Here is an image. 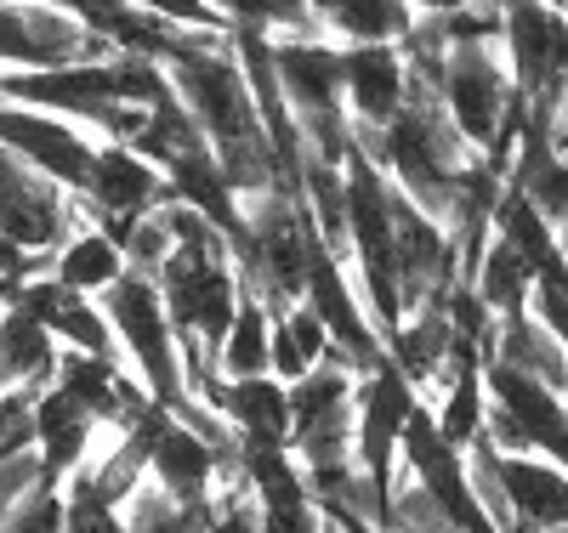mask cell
I'll return each instance as SVG.
<instances>
[{
  "label": "cell",
  "mask_w": 568,
  "mask_h": 533,
  "mask_svg": "<svg viewBox=\"0 0 568 533\" xmlns=\"http://www.w3.org/2000/svg\"><path fill=\"white\" fill-rule=\"evenodd\" d=\"M211 7L245 29H278V34H318V18H313V0H211Z\"/></svg>",
  "instance_id": "30"
},
{
  "label": "cell",
  "mask_w": 568,
  "mask_h": 533,
  "mask_svg": "<svg viewBox=\"0 0 568 533\" xmlns=\"http://www.w3.org/2000/svg\"><path fill=\"white\" fill-rule=\"evenodd\" d=\"M329 347V329L318 324L313 307H296V312H278L273 335H267V369H278L284 380H302Z\"/></svg>",
  "instance_id": "28"
},
{
  "label": "cell",
  "mask_w": 568,
  "mask_h": 533,
  "mask_svg": "<svg viewBox=\"0 0 568 533\" xmlns=\"http://www.w3.org/2000/svg\"><path fill=\"white\" fill-rule=\"evenodd\" d=\"M313 18H318V29H336L347 45L353 40H398L415 23L409 0H313Z\"/></svg>",
  "instance_id": "25"
},
{
  "label": "cell",
  "mask_w": 568,
  "mask_h": 533,
  "mask_svg": "<svg viewBox=\"0 0 568 533\" xmlns=\"http://www.w3.org/2000/svg\"><path fill=\"white\" fill-rule=\"evenodd\" d=\"M29 267H34V256H29V250H18L12 238L0 233V278H7V273H29Z\"/></svg>",
  "instance_id": "37"
},
{
  "label": "cell",
  "mask_w": 568,
  "mask_h": 533,
  "mask_svg": "<svg viewBox=\"0 0 568 533\" xmlns=\"http://www.w3.org/2000/svg\"><path fill=\"white\" fill-rule=\"evenodd\" d=\"M273 74H278V91L296 114V131L302 142L342 165L347 148H353V125H347V109H342V45H329L324 34H278L273 40Z\"/></svg>",
  "instance_id": "3"
},
{
  "label": "cell",
  "mask_w": 568,
  "mask_h": 533,
  "mask_svg": "<svg viewBox=\"0 0 568 533\" xmlns=\"http://www.w3.org/2000/svg\"><path fill=\"white\" fill-rule=\"evenodd\" d=\"M438 103L449 114V125L460 131V142L471 148H495V136L506 125V109L517 103L506 58L495 40H460L444 45V69H438Z\"/></svg>",
  "instance_id": "6"
},
{
  "label": "cell",
  "mask_w": 568,
  "mask_h": 533,
  "mask_svg": "<svg viewBox=\"0 0 568 533\" xmlns=\"http://www.w3.org/2000/svg\"><path fill=\"white\" fill-rule=\"evenodd\" d=\"M262 527V511L245 505V500H227L222 511H211V527L205 533H256Z\"/></svg>",
  "instance_id": "36"
},
{
  "label": "cell",
  "mask_w": 568,
  "mask_h": 533,
  "mask_svg": "<svg viewBox=\"0 0 568 533\" xmlns=\"http://www.w3.org/2000/svg\"><path fill=\"white\" fill-rule=\"evenodd\" d=\"M460 7H500V0H409V12H433V18L460 12Z\"/></svg>",
  "instance_id": "38"
},
{
  "label": "cell",
  "mask_w": 568,
  "mask_h": 533,
  "mask_svg": "<svg viewBox=\"0 0 568 533\" xmlns=\"http://www.w3.org/2000/svg\"><path fill=\"white\" fill-rule=\"evenodd\" d=\"M205 403L227 414L240 449H291V398H284L278 380H267V375L211 380Z\"/></svg>",
  "instance_id": "15"
},
{
  "label": "cell",
  "mask_w": 568,
  "mask_h": 533,
  "mask_svg": "<svg viewBox=\"0 0 568 533\" xmlns=\"http://www.w3.org/2000/svg\"><path fill=\"white\" fill-rule=\"evenodd\" d=\"M415 409V380L393 363V358H382L369 369V380H364V392H358V414H353V449H358V471L369 476V482H382L387 489V465H393V454H398V426H404V414Z\"/></svg>",
  "instance_id": "12"
},
{
  "label": "cell",
  "mask_w": 568,
  "mask_h": 533,
  "mask_svg": "<svg viewBox=\"0 0 568 533\" xmlns=\"http://www.w3.org/2000/svg\"><path fill=\"white\" fill-rule=\"evenodd\" d=\"M382 527H387V533H460L415 476L398 482V489H387V522H382Z\"/></svg>",
  "instance_id": "31"
},
{
  "label": "cell",
  "mask_w": 568,
  "mask_h": 533,
  "mask_svg": "<svg viewBox=\"0 0 568 533\" xmlns=\"http://www.w3.org/2000/svg\"><path fill=\"white\" fill-rule=\"evenodd\" d=\"M324 533H336V527H324Z\"/></svg>",
  "instance_id": "42"
},
{
  "label": "cell",
  "mask_w": 568,
  "mask_h": 533,
  "mask_svg": "<svg viewBox=\"0 0 568 533\" xmlns=\"http://www.w3.org/2000/svg\"><path fill=\"white\" fill-rule=\"evenodd\" d=\"M495 352H500L506 363H517V369H529L535 380L557 386V392H568V352L557 347V335H551L540 318H529V312H506V329H500Z\"/></svg>",
  "instance_id": "23"
},
{
  "label": "cell",
  "mask_w": 568,
  "mask_h": 533,
  "mask_svg": "<svg viewBox=\"0 0 568 533\" xmlns=\"http://www.w3.org/2000/svg\"><path fill=\"white\" fill-rule=\"evenodd\" d=\"M34 392H0V454H18V449H34Z\"/></svg>",
  "instance_id": "35"
},
{
  "label": "cell",
  "mask_w": 568,
  "mask_h": 533,
  "mask_svg": "<svg viewBox=\"0 0 568 533\" xmlns=\"http://www.w3.org/2000/svg\"><path fill=\"white\" fill-rule=\"evenodd\" d=\"M0 369L7 380H23L29 392H40L58 369V347H52V329H45L34 312L23 307H7L0 312Z\"/></svg>",
  "instance_id": "22"
},
{
  "label": "cell",
  "mask_w": 568,
  "mask_h": 533,
  "mask_svg": "<svg viewBox=\"0 0 568 533\" xmlns=\"http://www.w3.org/2000/svg\"><path fill=\"white\" fill-rule=\"evenodd\" d=\"M557 256H562V267H568V222H562V245H557Z\"/></svg>",
  "instance_id": "39"
},
{
  "label": "cell",
  "mask_w": 568,
  "mask_h": 533,
  "mask_svg": "<svg viewBox=\"0 0 568 533\" xmlns=\"http://www.w3.org/2000/svg\"><path fill=\"white\" fill-rule=\"evenodd\" d=\"M495 227H500V238L517 250V256H529L535 262V273L546 267V262H557V227L540 216V205L535 199H524L517 187H500V199H495V216H489Z\"/></svg>",
  "instance_id": "29"
},
{
  "label": "cell",
  "mask_w": 568,
  "mask_h": 533,
  "mask_svg": "<svg viewBox=\"0 0 568 533\" xmlns=\"http://www.w3.org/2000/svg\"><path fill=\"white\" fill-rule=\"evenodd\" d=\"M471 289H478V301L489 307V312H524L529 307V289H535V262L529 256H517L506 238H495V245L478 256V267H471V278H466Z\"/></svg>",
  "instance_id": "24"
},
{
  "label": "cell",
  "mask_w": 568,
  "mask_h": 533,
  "mask_svg": "<svg viewBox=\"0 0 568 533\" xmlns=\"http://www.w3.org/2000/svg\"><path fill=\"white\" fill-rule=\"evenodd\" d=\"M40 482H58L52 471H45L40 449H18V454H0V505L23 500L29 489H40Z\"/></svg>",
  "instance_id": "34"
},
{
  "label": "cell",
  "mask_w": 568,
  "mask_h": 533,
  "mask_svg": "<svg viewBox=\"0 0 568 533\" xmlns=\"http://www.w3.org/2000/svg\"><path fill=\"white\" fill-rule=\"evenodd\" d=\"M387 335H393V363H398L415 386L433 380V375L449 363V347H455V329H449L444 301H420L415 318L398 324V329H387Z\"/></svg>",
  "instance_id": "21"
},
{
  "label": "cell",
  "mask_w": 568,
  "mask_h": 533,
  "mask_svg": "<svg viewBox=\"0 0 568 533\" xmlns=\"http://www.w3.org/2000/svg\"><path fill=\"white\" fill-rule=\"evenodd\" d=\"M0 233L18 250L45 256L69 238V199L52 176H40L34 165H23L18 154L0 148Z\"/></svg>",
  "instance_id": "10"
},
{
  "label": "cell",
  "mask_w": 568,
  "mask_h": 533,
  "mask_svg": "<svg viewBox=\"0 0 568 533\" xmlns=\"http://www.w3.org/2000/svg\"><path fill=\"white\" fill-rule=\"evenodd\" d=\"M29 420H34V449H40V460H45V471H52V476L74 471L85 460V449H91V431H98V420H91L63 392V386H40Z\"/></svg>",
  "instance_id": "20"
},
{
  "label": "cell",
  "mask_w": 568,
  "mask_h": 533,
  "mask_svg": "<svg viewBox=\"0 0 568 533\" xmlns=\"http://www.w3.org/2000/svg\"><path fill=\"white\" fill-rule=\"evenodd\" d=\"M0 148L18 154L23 165H34L40 176H52V182L69 187V193L85 187L91 154H98L63 114L23 109V103H7V96H0Z\"/></svg>",
  "instance_id": "9"
},
{
  "label": "cell",
  "mask_w": 568,
  "mask_h": 533,
  "mask_svg": "<svg viewBox=\"0 0 568 533\" xmlns=\"http://www.w3.org/2000/svg\"><path fill=\"white\" fill-rule=\"evenodd\" d=\"M103 312L114 324V341L131 352V363L149 375V392L154 403H165L171 414L187 403L182 392V363H176V329L165 318V301H160V284L154 273H120L109 289H103Z\"/></svg>",
  "instance_id": "5"
},
{
  "label": "cell",
  "mask_w": 568,
  "mask_h": 533,
  "mask_svg": "<svg viewBox=\"0 0 568 533\" xmlns=\"http://www.w3.org/2000/svg\"><path fill=\"white\" fill-rule=\"evenodd\" d=\"M500 58L511 91L540 120H557L568 96V12L557 0H500Z\"/></svg>",
  "instance_id": "4"
},
{
  "label": "cell",
  "mask_w": 568,
  "mask_h": 533,
  "mask_svg": "<svg viewBox=\"0 0 568 533\" xmlns=\"http://www.w3.org/2000/svg\"><path fill=\"white\" fill-rule=\"evenodd\" d=\"M484 398L500 403V409L511 414V426L524 431L529 449L557 454V465L568 471V392H557V386L535 380L529 369H517V363L495 358L489 375H484Z\"/></svg>",
  "instance_id": "13"
},
{
  "label": "cell",
  "mask_w": 568,
  "mask_h": 533,
  "mask_svg": "<svg viewBox=\"0 0 568 533\" xmlns=\"http://www.w3.org/2000/svg\"><path fill=\"white\" fill-rule=\"evenodd\" d=\"M222 460H227V454H222L211 438H200L194 426H176V414H171V426L160 431V443L149 449V471H154V482H160L176 505L211 500V482H216Z\"/></svg>",
  "instance_id": "18"
},
{
  "label": "cell",
  "mask_w": 568,
  "mask_h": 533,
  "mask_svg": "<svg viewBox=\"0 0 568 533\" xmlns=\"http://www.w3.org/2000/svg\"><path fill=\"white\" fill-rule=\"evenodd\" d=\"M52 386H63V392L98 420V426H114V420H131L142 403L136 386L120 375V363L114 358H98V352H63L58 358V369H52Z\"/></svg>",
  "instance_id": "19"
},
{
  "label": "cell",
  "mask_w": 568,
  "mask_h": 533,
  "mask_svg": "<svg viewBox=\"0 0 568 533\" xmlns=\"http://www.w3.org/2000/svg\"><path fill=\"white\" fill-rule=\"evenodd\" d=\"M398 449H404L415 482L438 500V511H444L460 533H500V527L484 516V505L471 500V489H466V460H460V449L438 431V414H426V409L415 403V409L404 414V426H398Z\"/></svg>",
  "instance_id": "8"
},
{
  "label": "cell",
  "mask_w": 568,
  "mask_h": 533,
  "mask_svg": "<svg viewBox=\"0 0 568 533\" xmlns=\"http://www.w3.org/2000/svg\"><path fill=\"white\" fill-rule=\"evenodd\" d=\"M165 80L182 96V109L194 114V125L205 131V142H211V154H216L233 193H256V199L262 193H284L267 125L256 114V96H251V85L240 74V58H233L227 40L176 52L165 63Z\"/></svg>",
  "instance_id": "1"
},
{
  "label": "cell",
  "mask_w": 568,
  "mask_h": 533,
  "mask_svg": "<svg viewBox=\"0 0 568 533\" xmlns=\"http://www.w3.org/2000/svg\"><path fill=\"white\" fill-rule=\"evenodd\" d=\"M302 296H307V307L318 312V324L329 329V341H336L342 352H353V363H358V369H375V363L387 358V352H382V341H375V329L364 324V312H358V301H353V289H347V278H342L336 256H329V245H313Z\"/></svg>",
  "instance_id": "16"
},
{
  "label": "cell",
  "mask_w": 568,
  "mask_h": 533,
  "mask_svg": "<svg viewBox=\"0 0 568 533\" xmlns=\"http://www.w3.org/2000/svg\"><path fill=\"white\" fill-rule=\"evenodd\" d=\"M500 489H506V527L540 533L568 522V471L524 454H500Z\"/></svg>",
  "instance_id": "17"
},
{
  "label": "cell",
  "mask_w": 568,
  "mask_h": 533,
  "mask_svg": "<svg viewBox=\"0 0 568 533\" xmlns=\"http://www.w3.org/2000/svg\"><path fill=\"white\" fill-rule=\"evenodd\" d=\"M267 335H273V318L262 307L256 289H245L240 307H233V324L222 335V347H216V369L227 380H240V375H267Z\"/></svg>",
  "instance_id": "26"
},
{
  "label": "cell",
  "mask_w": 568,
  "mask_h": 533,
  "mask_svg": "<svg viewBox=\"0 0 568 533\" xmlns=\"http://www.w3.org/2000/svg\"><path fill=\"white\" fill-rule=\"evenodd\" d=\"M291 449L307 465H329L353 454V369L324 363L291 380Z\"/></svg>",
  "instance_id": "7"
},
{
  "label": "cell",
  "mask_w": 568,
  "mask_h": 533,
  "mask_svg": "<svg viewBox=\"0 0 568 533\" xmlns=\"http://www.w3.org/2000/svg\"><path fill=\"white\" fill-rule=\"evenodd\" d=\"M0 380H7V369H0Z\"/></svg>",
  "instance_id": "41"
},
{
  "label": "cell",
  "mask_w": 568,
  "mask_h": 533,
  "mask_svg": "<svg viewBox=\"0 0 568 533\" xmlns=\"http://www.w3.org/2000/svg\"><path fill=\"white\" fill-rule=\"evenodd\" d=\"M120 273H125V250L114 245L109 233H74V238H63V250L52 262V278L63 289H80V296L109 289Z\"/></svg>",
  "instance_id": "27"
},
{
  "label": "cell",
  "mask_w": 568,
  "mask_h": 533,
  "mask_svg": "<svg viewBox=\"0 0 568 533\" xmlns=\"http://www.w3.org/2000/svg\"><path fill=\"white\" fill-rule=\"evenodd\" d=\"M0 533H63V500H58V482H40L23 500L7 505L0 516Z\"/></svg>",
  "instance_id": "33"
},
{
  "label": "cell",
  "mask_w": 568,
  "mask_h": 533,
  "mask_svg": "<svg viewBox=\"0 0 568 533\" xmlns=\"http://www.w3.org/2000/svg\"><path fill=\"white\" fill-rule=\"evenodd\" d=\"M540 533H568V522H557V527H540Z\"/></svg>",
  "instance_id": "40"
},
{
  "label": "cell",
  "mask_w": 568,
  "mask_h": 533,
  "mask_svg": "<svg viewBox=\"0 0 568 533\" xmlns=\"http://www.w3.org/2000/svg\"><path fill=\"white\" fill-rule=\"evenodd\" d=\"M256 533H267V527H256Z\"/></svg>",
  "instance_id": "43"
},
{
  "label": "cell",
  "mask_w": 568,
  "mask_h": 533,
  "mask_svg": "<svg viewBox=\"0 0 568 533\" xmlns=\"http://www.w3.org/2000/svg\"><path fill=\"white\" fill-rule=\"evenodd\" d=\"M347 136L358 142V148H375V160L398 176V193H409L426 216L449 222L455 187H460V171H466V142L449 125V114H444V103L433 91L404 85V109L382 131L353 125Z\"/></svg>",
  "instance_id": "2"
},
{
  "label": "cell",
  "mask_w": 568,
  "mask_h": 533,
  "mask_svg": "<svg viewBox=\"0 0 568 533\" xmlns=\"http://www.w3.org/2000/svg\"><path fill=\"white\" fill-rule=\"evenodd\" d=\"M80 193L91 199V211L109 222V238L120 245L125 227L136 216H149L165 199V176H160V165H149L136 148H125V142H103V148L91 154V171H85V187Z\"/></svg>",
  "instance_id": "11"
},
{
  "label": "cell",
  "mask_w": 568,
  "mask_h": 533,
  "mask_svg": "<svg viewBox=\"0 0 568 533\" xmlns=\"http://www.w3.org/2000/svg\"><path fill=\"white\" fill-rule=\"evenodd\" d=\"M63 533H125L114 500L98 494V482H91V471H74L69 494H63Z\"/></svg>",
  "instance_id": "32"
},
{
  "label": "cell",
  "mask_w": 568,
  "mask_h": 533,
  "mask_svg": "<svg viewBox=\"0 0 568 533\" xmlns=\"http://www.w3.org/2000/svg\"><path fill=\"white\" fill-rule=\"evenodd\" d=\"M342 103L358 125H375V131L404 109V52H398V40H353V45H342Z\"/></svg>",
  "instance_id": "14"
}]
</instances>
